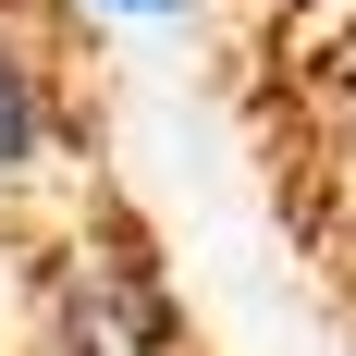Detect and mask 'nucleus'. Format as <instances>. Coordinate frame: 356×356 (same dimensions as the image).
Listing matches in <instances>:
<instances>
[{
	"label": "nucleus",
	"mask_w": 356,
	"mask_h": 356,
	"mask_svg": "<svg viewBox=\"0 0 356 356\" xmlns=\"http://www.w3.org/2000/svg\"><path fill=\"white\" fill-rule=\"evenodd\" d=\"M37 147H49V86H37L25 37L0 25V184H25V172H37Z\"/></svg>",
	"instance_id": "f257e3e1"
},
{
	"label": "nucleus",
	"mask_w": 356,
	"mask_h": 356,
	"mask_svg": "<svg viewBox=\"0 0 356 356\" xmlns=\"http://www.w3.org/2000/svg\"><path fill=\"white\" fill-rule=\"evenodd\" d=\"M123 13H160V0H123Z\"/></svg>",
	"instance_id": "f03ea898"
}]
</instances>
